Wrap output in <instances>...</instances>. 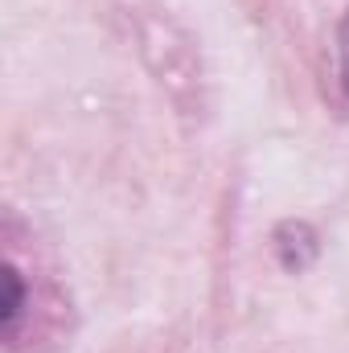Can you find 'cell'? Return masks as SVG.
Wrapping results in <instances>:
<instances>
[{
    "instance_id": "6da1fadb",
    "label": "cell",
    "mask_w": 349,
    "mask_h": 353,
    "mask_svg": "<svg viewBox=\"0 0 349 353\" xmlns=\"http://www.w3.org/2000/svg\"><path fill=\"white\" fill-rule=\"evenodd\" d=\"M21 312H25V288H21V271L17 263L4 267V333L12 337L17 325H21Z\"/></svg>"
},
{
    "instance_id": "7a4b0ae2",
    "label": "cell",
    "mask_w": 349,
    "mask_h": 353,
    "mask_svg": "<svg viewBox=\"0 0 349 353\" xmlns=\"http://www.w3.org/2000/svg\"><path fill=\"white\" fill-rule=\"evenodd\" d=\"M337 83L349 99V8L341 17V29H337Z\"/></svg>"
}]
</instances>
